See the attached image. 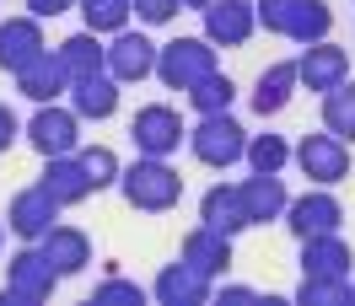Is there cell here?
I'll return each mask as SVG.
<instances>
[{
	"instance_id": "6da1fadb",
	"label": "cell",
	"mask_w": 355,
	"mask_h": 306,
	"mask_svg": "<svg viewBox=\"0 0 355 306\" xmlns=\"http://www.w3.org/2000/svg\"><path fill=\"white\" fill-rule=\"evenodd\" d=\"M119 194H124L130 210L167 215L183 199V177H178V167H167V156H135V167L119 172Z\"/></svg>"
},
{
	"instance_id": "7a4b0ae2",
	"label": "cell",
	"mask_w": 355,
	"mask_h": 306,
	"mask_svg": "<svg viewBox=\"0 0 355 306\" xmlns=\"http://www.w3.org/2000/svg\"><path fill=\"white\" fill-rule=\"evenodd\" d=\"M54 285H60V269L44 258L38 242H27V247H17V253L6 258V290H0V306H44L49 296H54Z\"/></svg>"
},
{
	"instance_id": "3957f363",
	"label": "cell",
	"mask_w": 355,
	"mask_h": 306,
	"mask_svg": "<svg viewBox=\"0 0 355 306\" xmlns=\"http://www.w3.org/2000/svg\"><path fill=\"white\" fill-rule=\"evenodd\" d=\"M216 44L210 38H173V44H162L156 48V81L162 87H173V91H194L205 81V75H216Z\"/></svg>"
},
{
	"instance_id": "277c9868",
	"label": "cell",
	"mask_w": 355,
	"mask_h": 306,
	"mask_svg": "<svg viewBox=\"0 0 355 306\" xmlns=\"http://www.w3.org/2000/svg\"><path fill=\"white\" fill-rule=\"evenodd\" d=\"M189 151L200 167L210 172H226V167H237L248 151V129L232 118V113H200V124L189 129Z\"/></svg>"
},
{
	"instance_id": "5b68a950",
	"label": "cell",
	"mask_w": 355,
	"mask_h": 306,
	"mask_svg": "<svg viewBox=\"0 0 355 306\" xmlns=\"http://www.w3.org/2000/svg\"><path fill=\"white\" fill-rule=\"evenodd\" d=\"M130 134H135V151L140 156H173L178 145H189V124L178 118L173 102H146V108H135Z\"/></svg>"
},
{
	"instance_id": "8992f818",
	"label": "cell",
	"mask_w": 355,
	"mask_h": 306,
	"mask_svg": "<svg viewBox=\"0 0 355 306\" xmlns=\"http://www.w3.org/2000/svg\"><path fill=\"white\" fill-rule=\"evenodd\" d=\"M27 145H33V151L44 156H76L81 151V118H76V113L70 108H60V102H38V113H33V118H27Z\"/></svg>"
},
{
	"instance_id": "52a82bcc",
	"label": "cell",
	"mask_w": 355,
	"mask_h": 306,
	"mask_svg": "<svg viewBox=\"0 0 355 306\" xmlns=\"http://www.w3.org/2000/svg\"><path fill=\"white\" fill-rule=\"evenodd\" d=\"M291 161L302 167V177H312L318 188H334V183H345L350 177V145L339 140V134H302V145L291 151Z\"/></svg>"
},
{
	"instance_id": "ba28073f",
	"label": "cell",
	"mask_w": 355,
	"mask_h": 306,
	"mask_svg": "<svg viewBox=\"0 0 355 306\" xmlns=\"http://www.w3.org/2000/svg\"><path fill=\"white\" fill-rule=\"evenodd\" d=\"M350 81V54L339 44H307L302 54H296V87H307V91H334V87H345Z\"/></svg>"
},
{
	"instance_id": "9c48e42d",
	"label": "cell",
	"mask_w": 355,
	"mask_h": 306,
	"mask_svg": "<svg viewBox=\"0 0 355 306\" xmlns=\"http://www.w3.org/2000/svg\"><path fill=\"white\" fill-rule=\"evenodd\" d=\"M280 220L291 226V237H296V242H302V237H323V231H339V220H345V204H339L329 188H312V194L291 199Z\"/></svg>"
},
{
	"instance_id": "30bf717a",
	"label": "cell",
	"mask_w": 355,
	"mask_h": 306,
	"mask_svg": "<svg viewBox=\"0 0 355 306\" xmlns=\"http://www.w3.org/2000/svg\"><path fill=\"white\" fill-rule=\"evenodd\" d=\"M253 33H259L253 0H216V6H205V38L216 48H243Z\"/></svg>"
},
{
	"instance_id": "8fae6325",
	"label": "cell",
	"mask_w": 355,
	"mask_h": 306,
	"mask_svg": "<svg viewBox=\"0 0 355 306\" xmlns=\"http://www.w3.org/2000/svg\"><path fill=\"white\" fill-rule=\"evenodd\" d=\"M156 48L146 33H113V44H108V75L119 81V87H135V81H146V75H156Z\"/></svg>"
},
{
	"instance_id": "7c38bea8",
	"label": "cell",
	"mask_w": 355,
	"mask_h": 306,
	"mask_svg": "<svg viewBox=\"0 0 355 306\" xmlns=\"http://www.w3.org/2000/svg\"><path fill=\"white\" fill-rule=\"evenodd\" d=\"M355 253L339 231H323V237H302V280H350Z\"/></svg>"
},
{
	"instance_id": "4fadbf2b",
	"label": "cell",
	"mask_w": 355,
	"mask_h": 306,
	"mask_svg": "<svg viewBox=\"0 0 355 306\" xmlns=\"http://www.w3.org/2000/svg\"><path fill=\"white\" fill-rule=\"evenodd\" d=\"M60 204L49 199V188L44 183H33V188H22V194L11 199V210H6V226L17 231L22 242H44L49 237V226H60Z\"/></svg>"
},
{
	"instance_id": "5bb4252c",
	"label": "cell",
	"mask_w": 355,
	"mask_h": 306,
	"mask_svg": "<svg viewBox=\"0 0 355 306\" xmlns=\"http://www.w3.org/2000/svg\"><path fill=\"white\" fill-rule=\"evenodd\" d=\"M210 285H216L210 274H200L189 258H178V263H167V269L151 280V296L162 306H205L210 301Z\"/></svg>"
},
{
	"instance_id": "9a60e30c",
	"label": "cell",
	"mask_w": 355,
	"mask_h": 306,
	"mask_svg": "<svg viewBox=\"0 0 355 306\" xmlns=\"http://www.w3.org/2000/svg\"><path fill=\"white\" fill-rule=\"evenodd\" d=\"M38 54H49L38 17H6V22H0V70L17 75V70H27Z\"/></svg>"
},
{
	"instance_id": "2e32d148",
	"label": "cell",
	"mask_w": 355,
	"mask_h": 306,
	"mask_svg": "<svg viewBox=\"0 0 355 306\" xmlns=\"http://www.w3.org/2000/svg\"><path fill=\"white\" fill-rule=\"evenodd\" d=\"M200 220H205V226H216V231H226V237L248 231L253 220H248V204H243V183H216V188H205Z\"/></svg>"
},
{
	"instance_id": "e0dca14e",
	"label": "cell",
	"mask_w": 355,
	"mask_h": 306,
	"mask_svg": "<svg viewBox=\"0 0 355 306\" xmlns=\"http://www.w3.org/2000/svg\"><path fill=\"white\" fill-rule=\"evenodd\" d=\"M38 183L49 188V199H54L60 210H70V204L92 199V177H87V167H81V156H49Z\"/></svg>"
},
{
	"instance_id": "ac0fdd59",
	"label": "cell",
	"mask_w": 355,
	"mask_h": 306,
	"mask_svg": "<svg viewBox=\"0 0 355 306\" xmlns=\"http://www.w3.org/2000/svg\"><path fill=\"white\" fill-rule=\"evenodd\" d=\"M178 258H189L194 269H200V274H210V280H221L226 269H232V237L200 220V226H194V231L183 237V253H178Z\"/></svg>"
},
{
	"instance_id": "d6986e66",
	"label": "cell",
	"mask_w": 355,
	"mask_h": 306,
	"mask_svg": "<svg viewBox=\"0 0 355 306\" xmlns=\"http://www.w3.org/2000/svg\"><path fill=\"white\" fill-rule=\"evenodd\" d=\"M70 113H76V118H81V124H103V118H113V113H119V81H113L108 70H103V75H92V81H70Z\"/></svg>"
},
{
	"instance_id": "ffe728a7",
	"label": "cell",
	"mask_w": 355,
	"mask_h": 306,
	"mask_svg": "<svg viewBox=\"0 0 355 306\" xmlns=\"http://www.w3.org/2000/svg\"><path fill=\"white\" fill-rule=\"evenodd\" d=\"M17 91L22 97H33V102H60L70 91V70L60 54H38L27 70H17Z\"/></svg>"
},
{
	"instance_id": "44dd1931",
	"label": "cell",
	"mask_w": 355,
	"mask_h": 306,
	"mask_svg": "<svg viewBox=\"0 0 355 306\" xmlns=\"http://www.w3.org/2000/svg\"><path fill=\"white\" fill-rule=\"evenodd\" d=\"M44 247V258L60 269V280H70V274H81L92 263V237L81 231V226H49V237L38 242Z\"/></svg>"
},
{
	"instance_id": "7402d4cb",
	"label": "cell",
	"mask_w": 355,
	"mask_h": 306,
	"mask_svg": "<svg viewBox=\"0 0 355 306\" xmlns=\"http://www.w3.org/2000/svg\"><path fill=\"white\" fill-rule=\"evenodd\" d=\"M291 97H296V60H275V65L253 81V113H259V118H275V113L291 108Z\"/></svg>"
},
{
	"instance_id": "603a6c76",
	"label": "cell",
	"mask_w": 355,
	"mask_h": 306,
	"mask_svg": "<svg viewBox=\"0 0 355 306\" xmlns=\"http://www.w3.org/2000/svg\"><path fill=\"white\" fill-rule=\"evenodd\" d=\"M60 60H65V70H70V81H92V75H103L108 70V44L97 38V33H70L65 44L54 48Z\"/></svg>"
},
{
	"instance_id": "cb8c5ba5",
	"label": "cell",
	"mask_w": 355,
	"mask_h": 306,
	"mask_svg": "<svg viewBox=\"0 0 355 306\" xmlns=\"http://www.w3.org/2000/svg\"><path fill=\"white\" fill-rule=\"evenodd\" d=\"M243 204H248V220H253V226H269V220L286 215L291 194H286V183H280V177L253 172V177H243Z\"/></svg>"
},
{
	"instance_id": "d4e9b609",
	"label": "cell",
	"mask_w": 355,
	"mask_h": 306,
	"mask_svg": "<svg viewBox=\"0 0 355 306\" xmlns=\"http://www.w3.org/2000/svg\"><path fill=\"white\" fill-rule=\"evenodd\" d=\"M323 129L339 134L345 145H355V81L323 91Z\"/></svg>"
},
{
	"instance_id": "484cf974",
	"label": "cell",
	"mask_w": 355,
	"mask_h": 306,
	"mask_svg": "<svg viewBox=\"0 0 355 306\" xmlns=\"http://www.w3.org/2000/svg\"><path fill=\"white\" fill-rule=\"evenodd\" d=\"M329 33H334V11L323 6V0H302V11H296V22H291L286 38L307 48V44H323Z\"/></svg>"
},
{
	"instance_id": "4316f807",
	"label": "cell",
	"mask_w": 355,
	"mask_h": 306,
	"mask_svg": "<svg viewBox=\"0 0 355 306\" xmlns=\"http://www.w3.org/2000/svg\"><path fill=\"white\" fill-rule=\"evenodd\" d=\"M76 6H81V17H87V27L92 33H97V38H103V33H124V27H130V17H135V6L130 0H76Z\"/></svg>"
},
{
	"instance_id": "83f0119b",
	"label": "cell",
	"mask_w": 355,
	"mask_h": 306,
	"mask_svg": "<svg viewBox=\"0 0 355 306\" xmlns=\"http://www.w3.org/2000/svg\"><path fill=\"white\" fill-rule=\"evenodd\" d=\"M243 161L253 167V172L280 177V172H286V161H291V145L280 140V134H248V151H243Z\"/></svg>"
},
{
	"instance_id": "f1b7e54d",
	"label": "cell",
	"mask_w": 355,
	"mask_h": 306,
	"mask_svg": "<svg viewBox=\"0 0 355 306\" xmlns=\"http://www.w3.org/2000/svg\"><path fill=\"white\" fill-rule=\"evenodd\" d=\"M296 301L302 306H355V285L350 280H302Z\"/></svg>"
},
{
	"instance_id": "f546056e",
	"label": "cell",
	"mask_w": 355,
	"mask_h": 306,
	"mask_svg": "<svg viewBox=\"0 0 355 306\" xmlns=\"http://www.w3.org/2000/svg\"><path fill=\"white\" fill-rule=\"evenodd\" d=\"M232 97H237V87H232V75H226V70H216V75H205L200 87L189 91V102H194V113H226V108H232Z\"/></svg>"
},
{
	"instance_id": "4dcf8cb0",
	"label": "cell",
	"mask_w": 355,
	"mask_h": 306,
	"mask_svg": "<svg viewBox=\"0 0 355 306\" xmlns=\"http://www.w3.org/2000/svg\"><path fill=\"white\" fill-rule=\"evenodd\" d=\"M81 167H87V177H92V194H103V188H113V183H119V172H124V167H119V156L108 151V145H81Z\"/></svg>"
},
{
	"instance_id": "1f68e13d",
	"label": "cell",
	"mask_w": 355,
	"mask_h": 306,
	"mask_svg": "<svg viewBox=\"0 0 355 306\" xmlns=\"http://www.w3.org/2000/svg\"><path fill=\"white\" fill-rule=\"evenodd\" d=\"M253 11H259V27H264V33L286 38L291 22H296V11H302V0H253Z\"/></svg>"
},
{
	"instance_id": "d6a6232c",
	"label": "cell",
	"mask_w": 355,
	"mask_h": 306,
	"mask_svg": "<svg viewBox=\"0 0 355 306\" xmlns=\"http://www.w3.org/2000/svg\"><path fill=\"white\" fill-rule=\"evenodd\" d=\"M92 301H130V306H140V301H146V290H140L135 280H119V274L108 269V280L92 290Z\"/></svg>"
},
{
	"instance_id": "836d02e7",
	"label": "cell",
	"mask_w": 355,
	"mask_h": 306,
	"mask_svg": "<svg viewBox=\"0 0 355 306\" xmlns=\"http://www.w3.org/2000/svg\"><path fill=\"white\" fill-rule=\"evenodd\" d=\"M135 6V17H140V22H151V27H162V22H173L178 11H183V6H178V0H130Z\"/></svg>"
},
{
	"instance_id": "e575fe53",
	"label": "cell",
	"mask_w": 355,
	"mask_h": 306,
	"mask_svg": "<svg viewBox=\"0 0 355 306\" xmlns=\"http://www.w3.org/2000/svg\"><path fill=\"white\" fill-rule=\"evenodd\" d=\"M17 134H22V124H17V113H11L6 102H0V156H6L11 145H17Z\"/></svg>"
},
{
	"instance_id": "d590c367",
	"label": "cell",
	"mask_w": 355,
	"mask_h": 306,
	"mask_svg": "<svg viewBox=\"0 0 355 306\" xmlns=\"http://www.w3.org/2000/svg\"><path fill=\"white\" fill-rule=\"evenodd\" d=\"M70 6H76V0H27V17H38V22H44V17H60V11H70Z\"/></svg>"
},
{
	"instance_id": "8d00e7d4",
	"label": "cell",
	"mask_w": 355,
	"mask_h": 306,
	"mask_svg": "<svg viewBox=\"0 0 355 306\" xmlns=\"http://www.w3.org/2000/svg\"><path fill=\"white\" fill-rule=\"evenodd\" d=\"M221 301H259V290H248V285H221Z\"/></svg>"
},
{
	"instance_id": "74e56055",
	"label": "cell",
	"mask_w": 355,
	"mask_h": 306,
	"mask_svg": "<svg viewBox=\"0 0 355 306\" xmlns=\"http://www.w3.org/2000/svg\"><path fill=\"white\" fill-rule=\"evenodd\" d=\"M183 11H205V6H216V0H178Z\"/></svg>"
},
{
	"instance_id": "f35d334b",
	"label": "cell",
	"mask_w": 355,
	"mask_h": 306,
	"mask_svg": "<svg viewBox=\"0 0 355 306\" xmlns=\"http://www.w3.org/2000/svg\"><path fill=\"white\" fill-rule=\"evenodd\" d=\"M0 247H6V226H0Z\"/></svg>"
}]
</instances>
